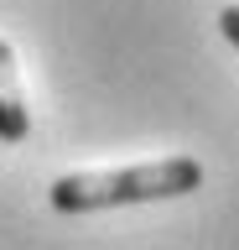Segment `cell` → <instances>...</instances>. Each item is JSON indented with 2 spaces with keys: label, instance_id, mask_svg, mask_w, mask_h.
Returning a JSON list of instances; mask_svg holds the SVG:
<instances>
[{
  "label": "cell",
  "instance_id": "cell-3",
  "mask_svg": "<svg viewBox=\"0 0 239 250\" xmlns=\"http://www.w3.org/2000/svg\"><path fill=\"white\" fill-rule=\"evenodd\" d=\"M219 31L239 47V5H223V11H219Z\"/></svg>",
  "mask_w": 239,
  "mask_h": 250
},
{
  "label": "cell",
  "instance_id": "cell-1",
  "mask_svg": "<svg viewBox=\"0 0 239 250\" xmlns=\"http://www.w3.org/2000/svg\"><path fill=\"white\" fill-rule=\"evenodd\" d=\"M203 188L198 156H161L135 167H104V172H68L47 188V203L57 214H89V208H125V203H161Z\"/></svg>",
  "mask_w": 239,
  "mask_h": 250
},
{
  "label": "cell",
  "instance_id": "cell-2",
  "mask_svg": "<svg viewBox=\"0 0 239 250\" xmlns=\"http://www.w3.org/2000/svg\"><path fill=\"white\" fill-rule=\"evenodd\" d=\"M32 130V109H26V89H21L16 47L0 37V141H26Z\"/></svg>",
  "mask_w": 239,
  "mask_h": 250
}]
</instances>
